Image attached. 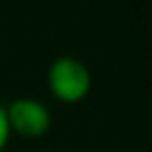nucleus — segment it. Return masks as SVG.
<instances>
[{"instance_id":"20e7f679","label":"nucleus","mask_w":152,"mask_h":152,"mask_svg":"<svg viewBox=\"0 0 152 152\" xmlns=\"http://www.w3.org/2000/svg\"><path fill=\"white\" fill-rule=\"evenodd\" d=\"M48 152H54V150H48Z\"/></svg>"},{"instance_id":"f03ea898","label":"nucleus","mask_w":152,"mask_h":152,"mask_svg":"<svg viewBox=\"0 0 152 152\" xmlns=\"http://www.w3.org/2000/svg\"><path fill=\"white\" fill-rule=\"evenodd\" d=\"M10 129L25 139H39L50 129V112L35 98H18L6 108Z\"/></svg>"},{"instance_id":"f257e3e1","label":"nucleus","mask_w":152,"mask_h":152,"mask_svg":"<svg viewBox=\"0 0 152 152\" xmlns=\"http://www.w3.org/2000/svg\"><path fill=\"white\" fill-rule=\"evenodd\" d=\"M91 71L81 60L73 56H62L52 62L48 69V89L52 96L62 102H79L91 91Z\"/></svg>"},{"instance_id":"7ed1b4c3","label":"nucleus","mask_w":152,"mask_h":152,"mask_svg":"<svg viewBox=\"0 0 152 152\" xmlns=\"http://www.w3.org/2000/svg\"><path fill=\"white\" fill-rule=\"evenodd\" d=\"M10 133H12V129H10V123H8L6 108L0 106V150L8 145V141H10Z\"/></svg>"}]
</instances>
